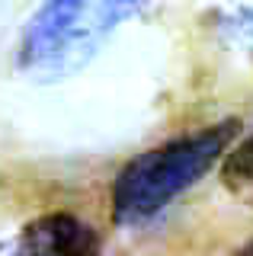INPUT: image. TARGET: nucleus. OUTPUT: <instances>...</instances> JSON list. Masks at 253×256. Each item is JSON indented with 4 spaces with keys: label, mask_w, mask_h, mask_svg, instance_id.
<instances>
[{
    "label": "nucleus",
    "mask_w": 253,
    "mask_h": 256,
    "mask_svg": "<svg viewBox=\"0 0 253 256\" xmlns=\"http://www.w3.org/2000/svg\"><path fill=\"white\" fill-rule=\"evenodd\" d=\"M234 134L237 122L228 118L132 157L112 182V221L132 228L160 214L218 164Z\"/></svg>",
    "instance_id": "1"
},
{
    "label": "nucleus",
    "mask_w": 253,
    "mask_h": 256,
    "mask_svg": "<svg viewBox=\"0 0 253 256\" xmlns=\"http://www.w3.org/2000/svg\"><path fill=\"white\" fill-rule=\"evenodd\" d=\"M144 0H48L22 32L20 64L29 70H61L96 48Z\"/></svg>",
    "instance_id": "2"
},
{
    "label": "nucleus",
    "mask_w": 253,
    "mask_h": 256,
    "mask_svg": "<svg viewBox=\"0 0 253 256\" xmlns=\"http://www.w3.org/2000/svg\"><path fill=\"white\" fill-rule=\"evenodd\" d=\"M13 256H100V240L80 218L54 212L22 230Z\"/></svg>",
    "instance_id": "3"
},
{
    "label": "nucleus",
    "mask_w": 253,
    "mask_h": 256,
    "mask_svg": "<svg viewBox=\"0 0 253 256\" xmlns=\"http://www.w3.org/2000/svg\"><path fill=\"white\" fill-rule=\"evenodd\" d=\"M221 176H224V182L234 186V189L253 186V134H247L231 154L221 160Z\"/></svg>",
    "instance_id": "4"
},
{
    "label": "nucleus",
    "mask_w": 253,
    "mask_h": 256,
    "mask_svg": "<svg viewBox=\"0 0 253 256\" xmlns=\"http://www.w3.org/2000/svg\"><path fill=\"white\" fill-rule=\"evenodd\" d=\"M237 256H253V246H247V250H240Z\"/></svg>",
    "instance_id": "5"
}]
</instances>
